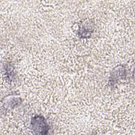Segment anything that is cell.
<instances>
[{"label": "cell", "instance_id": "cell-1", "mask_svg": "<svg viewBox=\"0 0 135 135\" xmlns=\"http://www.w3.org/2000/svg\"><path fill=\"white\" fill-rule=\"evenodd\" d=\"M30 128L33 133L35 134H47L50 129L45 118L40 114H36L32 117Z\"/></svg>", "mask_w": 135, "mask_h": 135}, {"label": "cell", "instance_id": "cell-2", "mask_svg": "<svg viewBox=\"0 0 135 135\" xmlns=\"http://www.w3.org/2000/svg\"><path fill=\"white\" fill-rule=\"evenodd\" d=\"M126 68L123 65L115 67L111 72L109 77V85L114 87L121 80H123L127 74Z\"/></svg>", "mask_w": 135, "mask_h": 135}, {"label": "cell", "instance_id": "cell-3", "mask_svg": "<svg viewBox=\"0 0 135 135\" xmlns=\"http://www.w3.org/2000/svg\"><path fill=\"white\" fill-rule=\"evenodd\" d=\"M94 29V22L91 20H85L82 21L79 26L78 35L83 38H89Z\"/></svg>", "mask_w": 135, "mask_h": 135}, {"label": "cell", "instance_id": "cell-4", "mask_svg": "<svg viewBox=\"0 0 135 135\" xmlns=\"http://www.w3.org/2000/svg\"><path fill=\"white\" fill-rule=\"evenodd\" d=\"M5 75L7 78V80L9 81H13L16 78V72L15 71V68L13 65L7 62L5 64L4 66Z\"/></svg>", "mask_w": 135, "mask_h": 135}, {"label": "cell", "instance_id": "cell-5", "mask_svg": "<svg viewBox=\"0 0 135 135\" xmlns=\"http://www.w3.org/2000/svg\"><path fill=\"white\" fill-rule=\"evenodd\" d=\"M21 99L19 97H7L4 102L5 107H7V108L13 109L14 107L17 106L21 103Z\"/></svg>", "mask_w": 135, "mask_h": 135}]
</instances>
